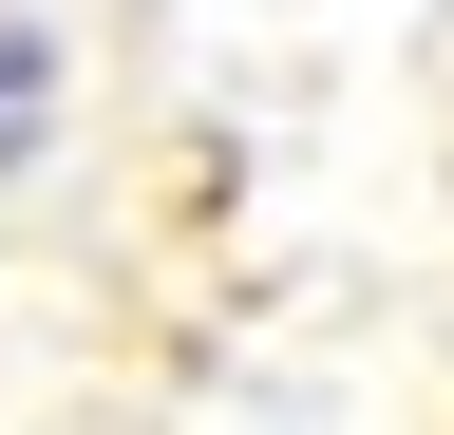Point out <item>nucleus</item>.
I'll use <instances>...</instances> for the list:
<instances>
[{
  "label": "nucleus",
  "instance_id": "f257e3e1",
  "mask_svg": "<svg viewBox=\"0 0 454 435\" xmlns=\"http://www.w3.org/2000/svg\"><path fill=\"white\" fill-rule=\"evenodd\" d=\"M57 133H76V38H57L38 0H0V190H38Z\"/></svg>",
  "mask_w": 454,
  "mask_h": 435
}]
</instances>
